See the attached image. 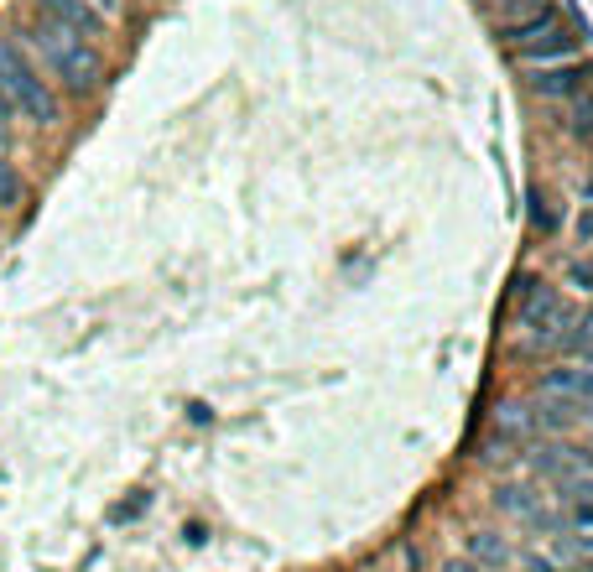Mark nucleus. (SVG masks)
I'll list each match as a JSON object with an SVG mask.
<instances>
[{
  "instance_id": "4468645a",
  "label": "nucleus",
  "mask_w": 593,
  "mask_h": 572,
  "mask_svg": "<svg viewBox=\"0 0 593 572\" xmlns=\"http://www.w3.org/2000/svg\"><path fill=\"white\" fill-rule=\"evenodd\" d=\"M572 349H578V354H588V360H593V313L583 318V328L572 333Z\"/></svg>"
},
{
  "instance_id": "9b49d317",
  "label": "nucleus",
  "mask_w": 593,
  "mask_h": 572,
  "mask_svg": "<svg viewBox=\"0 0 593 572\" xmlns=\"http://www.w3.org/2000/svg\"><path fill=\"white\" fill-rule=\"evenodd\" d=\"M494 5H500L505 16H521V22H531L536 11H547V0H494Z\"/></svg>"
},
{
  "instance_id": "1a4fd4ad",
  "label": "nucleus",
  "mask_w": 593,
  "mask_h": 572,
  "mask_svg": "<svg viewBox=\"0 0 593 572\" xmlns=\"http://www.w3.org/2000/svg\"><path fill=\"white\" fill-rule=\"evenodd\" d=\"M22 198V177H16V167L5 162V146H0V203H16Z\"/></svg>"
},
{
  "instance_id": "a211bd4d",
  "label": "nucleus",
  "mask_w": 593,
  "mask_h": 572,
  "mask_svg": "<svg viewBox=\"0 0 593 572\" xmlns=\"http://www.w3.org/2000/svg\"><path fill=\"white\" fill-rule=\"evenodd\" d=\"M583 234H588V239H593V213H588V219H583Z\"/></svg>"
},
{
  "instance_id": "423d86ee",
  "label": "nucleus",
  "mask_w": 593,
  "mask_h": 572,
  "mask_svg": "<svg viewBox=\"0 0 593 572\" xmlns=\"http://www.w3.org/2000/svg\"><path fill=\"white\" fill-rule=\"evenodd\" d=\"M583 79H588V68L583 63H562V68H531L526 84L536 89V94H547V99H578L583 94Z\"/></svg>"
},
{
  "instance_id": "7ed1b4c3",
  "label": "nucleus",
  "mask_w": 593,
  "mask_h": 572,
  "mask_svg": "<svg viewBox=\"0 0 593 572\" xmlns=\"http://www.w3.org/2000/svg\"><path fill=\"white\" fill-rule=\"evenodd\" d=\"M515 318H521V343L526 349H551V343H562L568 333V307L562 297L551 292L547 281H521V292H515Z\"/></svg>"
},
{
  "instance_id": "0eeeda50",
  "label": "nucleus",
  "mask_w": 593,
  "mask_h": 572,
  "mask_svg": "<svg viewBox=\"0 0 593 572\" xmlns=\"http://www.w3.org/2000/svg\"><path fill=\"white\" fill-rule=\"evenodd\" d=\"M531 427H536V417H531V406H521V401H505L494 411V432H500V437H526Z\"/></svg>"
},
{
  "instance_id": "9d476101",
  "label": "nucleus",
  "mask_w": 593,
  "mask_h": 572,
  "mask_svg": "<svg viewBox=\"0 0 593 572\" xmlns=\"http://www.w3.org/2000/svg\"><path fill=\"white\" fill-rule=\"evenodd\" d=\"M572 130H578V136H593V94L572 99Z\"/></svg>"
},
{
  "instance_id": "20e7f679",
  "label": "nucleus",
  "mask_w": 593,
  "mask_h": 572,
  "mask_svg": "<svg viewBox=\"0 0 593 572\" xmlns=\"http://www.w3.org/2000/svg\"><path fill=\"white\" fill-rule=\"evenodd\" d=\"M505 37H510V47H515L526 63H547V58H551V63H562V58L578 52V37L568 32V22H562L551 5H547V11H536L531 22L510 26Z\"/></svg>"
},
{
  "instance_id": "6e6552de",
  "label": "nucleus",
  "mask_w": 593,
  "mask_h": 572,
  "mask_svg": "<svg viewBox=\"0 0 593 572\" xmlns=\"http://www.w3.org/2000/svg\"><path fill=\"white\" fill-rule=\"evenodd\" d=\"M500 505H505L510 515L531 520V526H547V510L536 505V494H531V489H500Z\"/></svg>"
},
{
  "instance_id": "f3484780",
  "label": "nucleus",
  "mask_w": 593,
  "mask_h": 572,
  "mask_svg": "<svg viewBox=\"0 0 593 572\" xmlns=\"http://www.w3.org/2000/svg\"><path fill=\"white\" fill-rule=\"evenodd\" d=\"M89 5H99V11H115V0H89Z\"/></svg>"
},
{
  "instance_id": "f257e3e1",
  "label": "nucleus",
  "mask_w": 593,
  "mask_h": 572,
  "mask_svg": "<svg viewBox=\"0 0 593 572\" xmlns=\"http://www.w3.org/2000/svg\"><path fill=\"white\" fill-rule=\"evenodd\" d=\"M26 42L42 52L47 68H52V73H58V79H63L73 94H89V89L99 84V73H105V68H99V52H94V47H89L79 32H68V26L47 22V16L32 26V32H26Z\"/></svg>"
},
{
  "instance_id": "dca6fc26",
  "label": "nucleus",
  "mask_w": 593,
  "mask_h": 572,
  "mask_svg": "<svg viewBox=\"0 0 593 572\" xmlns=\"http://www.w3.org/2000/svg\"><path fill=\"white\" fill-rule=\"evenodd\" d=\"M16 109H11V99H5V89H0V130H5V120H11Z\"/></svg>"
},
{
  "instance_id": "2eb2a0df",
  "label": "nucleus",
  "mask_w": 593,
  "mask_h": 572,
  "mask_svg": "<svg viewBox=\"0 0 593 572\" xmlns=\"http://www.w3.org/2000/svg\"><path fill=\"white\" fill-rule=\"evenodd\" d=\"M531 219H536L541 230H551V213H547V198H541V192H531Z\"/></svg>"
},
{
  "instance_id": "39448f33",
  "label": "nucleus",
  "mask_w": 593,
  "mask_h": 572,
  "mask_svg": "<svg viewBox=\"0 0 593 572\" xmlns=\"http://www.w3.org/2000/svg\"><path fill=\"white\" fill-rule=\"evenodd\" d=\"M37 5H42L47 22L68 26V32H79V37H99V32H105V11L89 5V0H37Z\"/></svg>"
},
{
  "instance_id": "ddd939ff",
  "label": "nucleus",
  "mask_w": 593,
  "mask_h": 572,
  "mask_svg": "<svg viewBox=\"0 0 593 572\" xmlns=\"http://www.w3.org/2000/svg\"><path fill=\"white\" fill-rule=\"evenodd\" d=\"M474 557H485V562H505V547H500L494 536H474Z\"/></svg>"
},
{
  "instance_id": "f03ea898",
  "label": "nucleus",
  "mask_w": 593,
  "mask_h": 572,
  "mask_svg": "<svg viewBox=\"0 0 593 572\" xmlns=\"http://www.w3.org/2000/svg\"><path fill=\"white\" fill-rule=\"evenodd\" d=\"M0 89L16 115L37 120V126H52L58 120V94L42 84V73L26 63V52L16 42H0Z\"/></svg>"
},
{
  "instance_id": "f8f14e48",
  "label": "nucleus",
  "mask_w": 593,
  "mask_h": 572,
  "mask_svg": "<svg viewBox=\"0 0 593 572\" xmlns=\"http://www.w3.org/2000/svg\"><path fill=\"white\" fill-rule=\"evenodd\" d=\"M568 281L578 286V292H593V255H588V260H572V266H568Z\"/></svg>"
}]
</instances>
